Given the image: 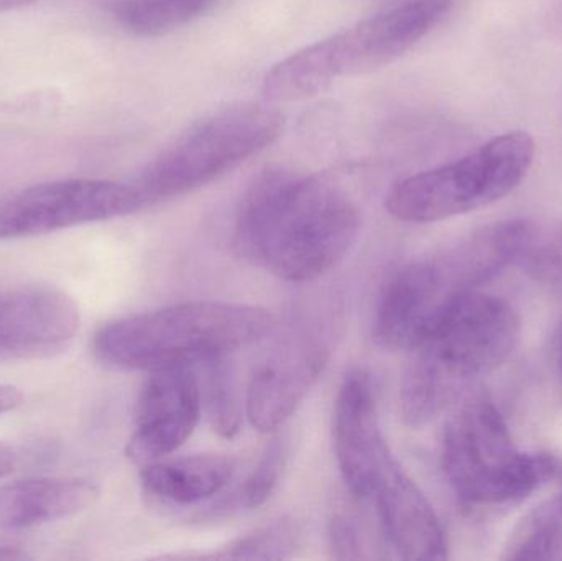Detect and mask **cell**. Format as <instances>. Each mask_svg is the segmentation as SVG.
<instances>
[{
	"label": "cell",
	"mask_w": 562,
	"mask_h": 561,
	"mask_svg": "<svg viewBox=\"0 0 562 561\" xmlns=\"http://www.w3.org/2000/svg\"><path fill=\"white\" fill-rule=\"evenodd\" d=\"M352 198L321 177L267 168L247 188L233 244L247 262L286 282H311L339 266L359 239Z\"/></svg>",
	"instance_id": "6da1fadb"
},
{
	"label": "cell",
	"mask_w": 562,
	"mask_h": 561,
	"mask_svg": "<svg viewBox=\"0 0 562 561\" xmlns=\"http://www.w3.org/2000/svg\"><path fill=\"white\" fill-rule=\"evenodd\" d=\"M520 332V316L501 296L474 290L446 303L409 349L400 394L403 420L415 428L431 424L507 362Z\"/></svg>",
	"instance_id": "7a4b0ae2"
},
{
	"label": "cell",
	"mask_w": 562,
	"mask_h": 561,
	"mask_svg": "<svg viewBox=\"0 0 562 561\" xmlns=\"http://www.w3.org/2000/svg\"><path fill=\"white\" fill-rule=\"evenodd\" d=\"M277 318L260 306L188 302L112 319L95 332L92 352L109 368H194L260 341Z\"/></svg>",
	"instance_id": "3957f363"
},
{
	"label": "cell",
	"mask_w": 562,
	"mask_h": 561,
	"mask_svg": "<svg viewBox=\"0 0 562 561\" xmlns=\"http://www.w3.org/2000/svg\"><path fill=\"white\" fill-rule=\"evenodd\" d=\"M442 470L464 506H514L543 484L557 481L560 458L521 453L494 402L469 397L442 431Z\"/></svg>",
	"instance_id": "277c9868"
},
{
	"label": "cell",
	"mask_w": 562,
	"mask_h": 561,
	"mask_svg": "<svg viewBox=\"0 0 562 561\" xmlns=\"http://www.w3.org/2000/svg\"><path fill=\"white\" fill-rule=\"evenodd\" d=\"M284 115L272 102H240L191 125L138 178L145 203L191 193L229 173L280 137Z\"/></svg>",
	"instance_id": "5b68a950"
},
{
	"label": "cell",
	"mask_w": 562,
	"mask_h": 561,
	"mask_svg": "<svg viewBox=\"0 0 562 561\" xmlns=\"http://www.w3.org/2000/svg\"><path fill=\"white\" fill-rule=\"evenodd\" d=\"M535 152L527 132L497 135L459 160L398 181L386 197V211L402 223L426 224L481 210L525 180Z\"/></svg>",
	"instance_id": "8992f818"
},
{
	"label": "cell",
	"mask_w": 562,
	"mask_h": 561,
	"mask_svg": "<svg viewBox=\"0 0 562 561\" xmlns=\"http://www.w3.org/2000/svg\"><path fill=\"white\" fill-rule=\"evenodd\" d=\"M135 184L63 180L0 197V240L43 236L137 213L145 206Z\"/></svg>",
	"instance_id": "52a82bcc"
},
{
	"label": "cell",
	"mask_w": 562,
	"mask_h": 561,
	"mask_svg": "<svg viewBox=\"0 0 562 561\" xmlns=\"http://www.w3.org/2000/svg\"><path fill=\"white\" fill-rule=\"evenodd\" d=\"M452 0H408L316 42L330 81L367 75L395 61L431 33Z\"/></svg>",
	"instance_id": "ba28073f"
},
{
	"label": "cell",
	"mask_w": 562,
	"mask_h": 561,
	"mask_svg": "<svg viewBox=\"0 0 562 561\" xmlns=\"http://www.w3.org/2000/svg\"><path fill=\"white\" fill-rule=\"evenodd\" d=\"M326 335L297 326L270 349L254 369L247 388L246 412L257 430L280 428L300 407L329 361Z\"/></svg>",
	"instance_id": "9c48e42d"
},
{
	"label": "cell",
	"mask_w": 562,
	"mask_h": 561,
	"mask_svg": "<svg viewBox=\"0 0 562 561\" xmlns=\"http://www.w3.org/2000/svg\"><path fill=\"white\" fill-rule=\"evenodd\" d=\"M201 414L203 405L193 368L151 371L138 395L127 457L142 467L170 457L193 435Z\"/></svg>",
	"instance_id": "30bf717a"
},
{
	"label": "cell",
	"mask_w": 562,
	"mask_h": 561,
	"mask_svg": "<svg viewBox=\"0 0 562 561\" xmlns=\"http://www.w3.org/2000/svg\"><path fill=\"white\" fill-rule=\"evenodd\" d=\"M78 329V305L59 290L20 287L0 292V361L61 355Z\"/></svg>",
	"instance_id": "8fae6325"
},
{
	"label": "cell",
	"mask_w": 562,
	"mask_h": 561,
	"mask_svg": "<svg viewBox=\"0 0 562 561\" xmlns=\"http://www.w3.org/2000/svg\"><path fill=\"white\" fill-rule=\"evenodd\" d=\"M333 440L344 483L357 500H370L392 453L380 428L375 385L366 371L349 372L337 392Z\"/></svg>",
	"instance_id": "7c38bea8"
},
{
	"label": "cell",
	"mask_w": 562,
	"mask_h": 561,
	"mask_svg": "<svg viewBox=\"0 0 562 561\" xmlns=\"http://www.w3.org/2000/svg\"><path fill=\"white\" fill-rule=\"evenodd\" d=\"M454 283L441 257L416 260L386 283L375 316V339L383 348L409 351L454 296Z\"/></svg>",
	"instance_id": "4fadbf2b"
},
{
	"label": "cell",
	"mask_w": 562,
	"mask_h": 561,
	"mask_svg": "<svg viewBox=\"0 0 562 561\" xmlns=\"http://www.w3.org/2000/svg\"><path fill=\"white\" fill-rule=\"evenodd\" d=\"M370 500L375 503L383 537L396 557L413 561L448 557L441 520L393 455L383 464Z\"/></svg>",
	"instance_id": "5bb4252c"
},
{
	"label": "cell",
	"mask_w": 562,
	"mask_h": 561,
	"mask_svg": "<svg viewBox=\"0 0 562 561\" xmlns=\"http://www.w3.org/2000/svg\"><path fill=\"white\" fill-rule=\"evenodd\" d=\"M85 478H29L0 486V529L26 530L71 519L98 500Z\"/></svg>",
	"instance_id": "9a60e30c"
},
{
	"label": "cell",
	"mask_w": 562,
	"mask_h": 561,
	"mask_svg": "<svg viewBox=\"0 0 562 561\" xmlns=\"http://www.w3.org/2000/svg\"><path fill=\"white\" fill-rule=\"evenodd\" d=\"M236 473L233 460L220 455L164 458L144 464L140 481L144 490L165 503H203L220 494Z\"/></svg>",
	"instance_id": "2e32d148"
},
{
	"label": "cell",
	"mask_w": 562,
	"mask_h": 561,
	"mask_svg": "<svg viewBox=\"0 0 562 561\" xmlns=\"http://www.w3.org/2000/svg\"><path fill=\"white\" fill-rule=\"evenodd\" d=\"M501 560L562 561V491L525 514L508 536Z\"/></svg>",
	"instance_id": "e0dca14e"
},
{
	"label": "cell",
	"mask_w": 562,
	"mask_h": 561,
	"mask_svg": "<svg viewBox=\"0 0 562 561\" xmlns=\"http://www.w3.org/2000/svg\"><path fill=\"white\" fill-rule=\"evenodd\" d=\"M217 0H115L112 13L125 32L161 36L206 13Z\"/></svg>",
	"instance_id": "ac0fdd59"
},
{
	"label": "cell",
	"mask_w": 562,
	"mask_h": 561,
	"mask_svg": "<svg viewBox=\"0 0 562 561\" xmlns=\"http://www.w3.org/2000/svg\"><path fill=\"white\" fill-rule=\"evenodd\" d=\"M193 369L200 388L201 405L211 427L220 437H236L243 422V408L227 356L201 362Z\"/></svg>",
	"instance_id": "d6986e66"
},
{
	"label": "cell",
	"mask_w": 562,
	"mask_h": 561,
	"mask_svg": "<svg viewBox=\"0 0 562 561\" xmlns=\"http://www.w3.org/2000/svg\"><path fill=\"white\" fill-rule=\"evenodd\" d=\"M297 547V530L290 520H277L240 537L211 559L217 560H283L293 557Z\"/></svg>",
	"instance_id": "ffe728a7"
},
{
	"label": "cell",
	"mask_w": 562,
	"mask_h": 561,
	"mask_svg": "<svg viewBox=\"0 0 562 561\" xmlns=\"http://www.w3.org/2000/svg\"><path fill=\"white\" fill-rule=\"evenodd\" d=\"M520 263L535 279L562 289V224H537Z\"/></svg>",
	"instance_id": "44dd1931"
},
{
	"label": "cell",
	"mask_w": 562,
	"mask_h": 561,
	"mask_svg": "<svg viewBox=\"0 0 562 561\" xmlns=\"http://www.w3.org/2000/svg\"><path fill=\"white\" fill-rule=\"evenodd\" d=\"M284 467H286V445L281 440L272 441L244 484V504L250 509L263 506L276 493Z\"/></svg>",
	"instance_id": "7402d4cb"
},
{
	"label": "cell",
	"mask_w": 562,
	"mask_h": 561,
	"mask_svg": "<svg viewBox=\"0 0 562 561\" xmlns=\"http://www.w3.org/2000/svg\"><path fill=\"white\" fill-rule=\"evenodd\" d=\"M329 547L334 559L360 560L366 559V539L357 520L347 514H336L329 523Z\"/></svg>",
	"instance_id": "603a6c76"
},
{
	"label": "cell",
	"mask_w": 562,
	"mask_h": 561,
	"mask_svg": "<svg viewBox=\"0 0 562 561\" xmlns=\"http://www.w3.org/2000/svg\"><path fill=\"white\" fill-rule=\"evenodd\" d=\"M23 395L15 385L0 384V415L15 411L22 404Z\"/></svg>",
	"instance_id": "cb8c5ba5"
},
{
	"label": "cell",
	"mask_w": 562,
	"mask_h": 561,
	"mask_svg": "<svg viewBox=\"0 0 562 561\" xmlns=\"http://www.w3.org/2000/svg\"><path fill=\"white\" fill-rule=\"evenodd\" d=\"M16 463H19L16 451L9 445L0 444V480L9 476L15 470Z\"/></svg>",
	"instance_id": "d4e9b609"
},
{
	"label": "cell",
	"mask_w": 562,
	"mask_h": 561,
	"mask_svg": "<svg viewBox=\"0 0 562 561\" xmlns=\"http://www.w3.org/2000/svg\"><path fill=\"white\" fill-rule=\"evenodd\" d=\"M29 559V553H26L25 550L20 549V547L0 543V561H16Z\"/></svg>",
	"instance_id": "484cf974"
},
{
	"label": "cell",
	"mask_w": 562,
	"mask_h": 561,
	"mask_svg": "<svg viewBox=\"0 0 562 561\" xmlns=\"http://www.w3.org/2000/svg\"><path fill=\"white\" fill-rule=\"evenodd\" d=\"M36 0H0V12H10V10L26 9L33 5Z\"/></svg>",
	"instance_id": "4316f807"
},
{
	"label": "cell",
	"mask_w": 562,
	"mask_h": 561,
	"mask_svg": "<svg viewBox=\"0 0 562 561\" xmlns=\"http://www.w3.org/2000/svg\"><path fill=\"white\" fill-rule=\"evenodd\" d=\"M551 26H553L554 32L562 40V0H558L557 5L553 7Z\"/></svg>",
	"instance_id": "83f0119b"
},
{
	"label": "cell",
	"mask_w": 562,
	"mask_h": 561,
	"mask_svg": "<svg viewBox=\"0 0 562 561\" xmlns=\"http://www.w3.org/2000/svg\"><path fill=\"white\" fill-rule=\"evenodd\" d=\"M557 481H560V483L562 484V460L560 463V470H558Z\"/></svg>",
	"instance_id": "f1b7e54d"
},
{
	"label": "cell",
	"mask_w": 562,
	"mask_h": 561,
	"mask_svg": "<svg viewBox=\"0 0 562 561\" xmlns=\"http://www.w3.org/2000/svg\"><path fill=\"white\" fill-rule=\"evenodd\" d=\"M558 355H560V364L562 368V336H561V341H560V349H558Z\"/></svg>",
	"instance_id": "f546056e"
}]
</instances>
